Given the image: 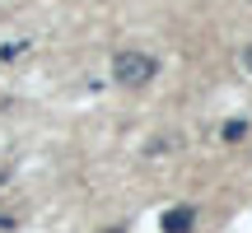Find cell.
<instances>
[{
  "label": "cell",
  "mask_w": 252,
  "mask_h": 233,
  "mask_svg": "<svg viewBox=\"0 0 252 233\" xmlns=\"http://www.w3.org/2000/svg\"><path fill=\"white\" fill-rule=\"evenodd\" d=\"M154 70H159V61H154V56H145V52H117V56H112V80L126 84V89L150 84Z\"/></svg>",
  "instance_id": "obj_1"
},
{
  "label": "cell",
  "mask_w": 252,
  "mask_h": 233,
  "mask_svg": "<svg viewBox=\"0 0 252 233\" xmlns=\"http://www.w3.org/2000/svg\"><path fill=\"white\" fill-rule=\"evenodd\" d=\"M196 224V205H173L163 210V233H191Z\"/></svg>",
  "instance_id": "obj_2"
},
{
  "label": "cell",
  "mask_w": 252,
  "mask_h": 233,
  "mask_svg": "<svg viewBox=\"0 0 252 233\" xmlns=\"http://www.w3.org/2000/svg\"><path fill=\"white\" fill-rule=\"evenodd\" d=\"M243 135H248V121H243V116H238V121H224V140L229 145H238Z\"/></svg>",
  "instance_id": "obj_3"
},
{
  "label": "cell",
  "mask_w": 252,
  "mask_h": 233,
  "mask_svg": "<svg viewBox=\"0 0 252 233\" xmlns=\"http://www.w3.org/2000/svg\"><path fill=\"white\" fill-rule=\"evenodd\" d=\"M19 52H24V42H5V47H0V61H14Z\"/></svg>",
  "instance_id": "obj_4"
},
{
  "label": "cell",
  "mask_w": 252,
  "mask_h": 233,
  "mask_svg": "<svg viewBox=\"0 0 252 233\" xmlns=\"http://www.w3.org/2000/svg\"><path fill=\"white\" fill-rule=\"evenodd\" d=\"M0 229H14V215H0Z\"/></svg>",
  "instance_id": "obj_5"
},
{
  "label": "cell",
  "mask_w": 252,
  "mask_h": 233,
  "mask_svg": "<svg viewBox=\"0 0 252 233\" xmlns=\"http://www.w3.org/2000/svg\"><path fill=\"white\" fill-rule=\"evenodd\" d=\"M243 61H248V70H252V47H248V52H243Z\"/></svg>",
  "instance_id": "obj_6"
},
{
  "label": "cell",
  "mask_w": 252,
  "mask_h": 233,
  "mask_svg": "<svg viewBox=\"0 0 252 233\" xmlns=\"http://www.w3.org/2000/svg\"><path fill=\"white\" fill-rule=\"evenodd\" d=\"M103 233H126V229H103Z\"/></svg>",
  "instance_id": "obj_7"
},
{
  "label": "cell",
  "mask_w": 252,
  "mask_h": 233,
  "mask_svg": "<svg viewBox=\"0 0 252 233\" xmlns=\"http://www.w3.org/2000/svg\"><path fill=\"white\" fill-rule=\"evenodd\" d=\"M0 187H5V168H0Z\"/></svg>",
  "instance_id": "obj_8"
}]
</instances>
